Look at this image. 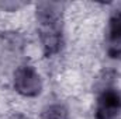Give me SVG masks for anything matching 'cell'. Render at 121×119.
I'll use <instances>...</instances> for the list:
<instances>
[{
  "label": "cell",
  "mask_w": 121,
  "mask_h": 119,
  "mask_svg": "<svg viewBox=\"0 0 121 119\" xmlns=\"http://www.w3.org/2000/svg\"><path fill=\"white\" fill-rule=\"evenodd\" d=\"M41 119H69V111L62 104H51L42 111Z\"/></svg>",
  "instance_id": "5"
},
{
  "label": "cell",
  "mask_w": 121,
  "mask_h": 119,
  "mask_svg": "<svg viewBox=\"0 0 121 119\" xmlns=\"http://www.w3.org/2000/svg\"><path fill=\"white\" fill-rule=\"evenodd\" d=\"M121 114V94L106 86L97 95L94 105V119H118Z\"/></svg>",
  "instance_id": "3"
},
{
  "label": "cell",
  "mask_w": 121,
  "mask_h": 119,
  "mask_svg": "<svg viewBox=\"0 0 121 119\" xmlns=\"http://www.w3.org/2000/svg\"><path fill=\"white\" fill-rule=\"evenodd\" d=\"M13 87L20 95L27 98H34L39 95V92L42 91V80L38 71L35 70V67L30 64H23L18 66L14 71Z\"/></svg>",
  "instance_id": "2"
},
{
  "label": "cell",
  "mask_w": 121,
  "mask_h": 119,
  "mask_svg": "<svg viewBox=\"0 0 121 119\" xmlns=\"http://www.w3.org/2000/svg\"><path fill=\"white\" fill-rule=\"evenodd\" d=\"M38 21V35L44 53L52 56L58 53L62 48V24L59 11L54 3H42L37 11Z\"/></svg>",
  "instance_id": "1"
},
{
  "label": "cell",
  "mask_w": 121,
  "mask_h": 119,
  "mask_svg": "<svg viewBox=\"0 0 121 119\" xmlns=\"http://www.w3.org/2000/svg\"><path fill=\"white\" fill-rule=\"evenodd\" d=\"M106 34L108 55L111 58H121V8L110 16Z\"/></svg>",
  "instance_id": "4"
}]
</instances>
